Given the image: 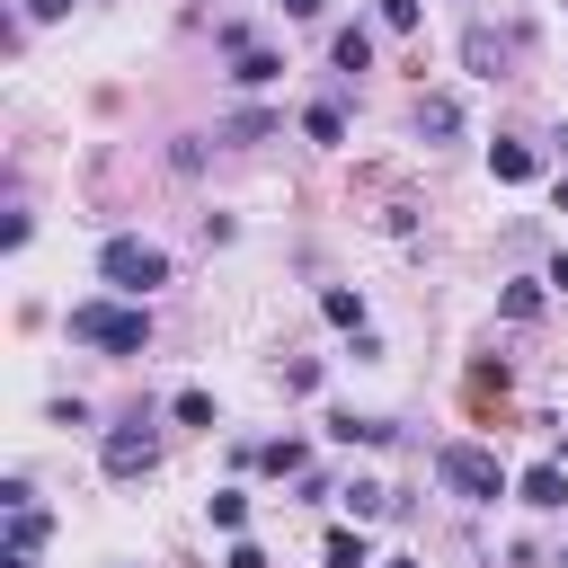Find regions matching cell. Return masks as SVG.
<instances>
[{
    "label": "cell",
    "instance_id": "cell-1",
    "mask_svg": "<svg viewBox=\"0 0 568 568\" xmlns=\"http://www.w3.org/2000/svg\"><path fill=\"white\" fill-rule=\"evenodd\" d=\"M71 337L98 355H142L151 346V311L142 302H71Z\"/></svg>",
    "mask_w": 568,
    "mask_h": 568
},
{
    "label": "cell",
    "instance_id": "cell-2",
    "mask_svg": "<svg viewBox=\"0 0 568 568\" xmlns=\"http://www.w3.org/2000/svg\"><path fill=\"white\" fill-rule=\"evenodd\" d=\"M98 275H106V293L142 302L151 284H169V248H151V240H133V231H115V240L98 248Z\"/></svg>",
    "mask_w": 568,
    "mask_h": 568
},
{
    "label": "cell",
    "instance_id": "cell-3",
    "mask_svg": "<svg viewBox=\"0 0 568 568\" xmlns=\"http://www.w3.org/2000/svg\"><path fill=\"white\" fill-rule=\"evenodd\" d=\"M435 479H444L453 497H470V506H497V497L515 488L506 462H497L488 444H444V453H435Z\"/></svg>",
    "mask_w": 568,
    "mask_h": 568
},
{
    "label": "cell",
    "instance_id": "cell-4",
    "mask_svg": "<svg viewBox=\"0 0 568 568\" xmlns=\"http://www.w3.org/2000/svg\"><path fill=\"white\" fill-rule=\"evenodd\" d=\"M98 462H106V479H142V470L160 462V435H151V417L133 408L124 426H106V444H98Z\"/></svg>",
    "mask_w": 568,
    "mask_h": 568
},
{
    "label": "cell",
    "instance_id": "cell-5",
    "mask_svg": "<svg viewBox=\"0 0 568 568\" xmlns=\"http://www.w3.org/2000/svg\"><path fill=\"white\" fill-rule=\"evenodd\" d=\"M515 497H524V506H541V515H550V506H568V462H532V470L515 479Z\"/></svg>",
    "mask_w": 568,
    "mask_h": 568
},
{
    "label": "cell",
    "instance_id": "cell-6",
    "mask_svg": "<svg viewBox=\"0 0 568 568\" xmlns=\"http://www.w3.org/2000/svg\"><path fill=\"white\" fill-rule=\"evenodd\" d=\"M462 53H470V71H479V80H506V53H515V44H506V36H488V27H470V36H462Z\"/></svg>",
    "mask_w": 568,
    "mask_h": 568
},
{
    "label": "cell",
    "instance_id": "cell-7",
    "mask_svg": "<svg viewBox=\"0 0 568 568\" xmlns=\"http://www.w3.org/2000/svg\"><path fill=\"white\" fill-rule=\"evenodd\" d=\"M328 435H337V444H390L399 426H390V417H355V408H328Z\"/></svg>",
    "mask_w": 568,
    "mask_h": 568
},
{
    "label": "cell",
    "instance_id": "cell-8",
    "mask_svg": "<svg viewBox=\"0 0 568 568\" xmlns=\"http://www.w3.org/2000/svg\"><path fill=\"white\" fill-rule=\"evenodd\" d=\"M417 133H426V142H453V133H462V106H453V98H417Z\"/></svg>",
    "mask_w": 568,
    "mask_h": 568
},
{
    "label": "cell",
    "instance_id": "cell-9",
    "mask_svg": "<svg viewBox=\"0 0 568 568\" xmlns=\"http://www.w3.org/2000/svg\"><path fill=\"white\" fill-rule=\"evenodd\" d=\"M532 169H541V160H532L524 142H488V178H506V186H524Z\"/></svg>",
    "mask_w": 568,
    "mask_h": 568
},
{
    "label": "cell",
    "instance_id": "cell-10",
    "mask_svg": "<svg viewBox=\"0 0 568 568\" xmlns=\"http://www.w3.org/2000/svg\"><path fill=\"white\" fill-rule=\"evenodd\" d=\"M337 497H346V515H355V524H373V515H390V488H382V479H346Z\"/></svg>",
    "mask_w": 568,
    "mask_h": 568
},
{
    "label": "cell",
    "instance_id": "cell-11",
    "mask_svg": "<svg viewBox=\"0 0 568 568\" xmlns=\"http://www.w3.org/2000/svg\"><path fill=\"white\" fill-rule=\"evenodd\" d=\"M320 559H328V568H373V541H364V532H346V524H337V532H328V541H320Z\"/></svg>",
    "mask_w": 568,
    "mask_h": 568
},
{
    "label": "cell",
    "instance_id": "cell-12",
    "mask_svg": "<svg viewBox=\"0 0 568 568\" xmlns=\"http://www.w3.org/2000/svg\"><path fill=\"white\" fill-rule=\"evenodd\" d=\"M231 62H240V71H231L240 89H266V80L284 71V53H266V44H248V53H231Z\"/></svg>",
    "mask_w": 568,
    "mask_h": 568
},
{
    "label": "cell",
    "instance_id": "cell-13",
    "mask_svg": "<svg viewBox=\"0 0 568 568\" xmlns=\"http://www.w3.org/2000/svg\"><path fill=\"white\" fill-rule=\"evenodd\" d=\"M328 53H337V71H364V62H373V36H364V27H337Z\"/></svg>",
    "mask_w": 568,
    "mask_h": 568
},
{
    "label": "cell",
    "instance_id": "cell-14",
    "mask_svg": "<svg viewBox=\"0 0 568 568\" xmlns=\"http://www.w3.org/2000/svg\"><path fill=\"white\" fill-rule=\"evenodd\" d=\"M302 133H311V142H346V106H328V98L302 106Z\"/></svg>",
    "mask_w": 568,
    "mask_h": 568
},
{
    "label": "cell",
    "instance_id": "cell-15",
    "mask_svg": "<svg viewBox=\"0 0 568 568\" xmlns=\"http://www.w3.org/2000/svg\"><path fill=\"white\" fill-rule=\"evenodd\" d=\"M320 311H328V328H364V293H346V284H328Z\"/></svg>",
    "mask_w": 568,
    "mask_h": 568
},
{
    "label": "cell",
    "instance_id": "cell-16",
    "mask_svg": "<svg viewBox=\"0 0 568 568\" xmlns=\"http://www.w3.org/2000/svg\"><path fill=\"white\" fill-rule=\"evenodd\" d=\"M204 515H213V532H240V524H248V497H240V488H213Z\"/></svg>",
    "mask_w": 568,
    "mask_h": 568
},
{
    "label": "cell",
    "instance_id": "cell-17",
    "mask_svg": "<svg viewBox=\"0 0 568 568\" xmlns=\"http://www.w3.org/2000/svg\"><path fill=\"white\" fill-rule=\"evenodd\" d=\"M257 462H266L275 479H302V444H293V435H275V444H257Z\"/></svg>",
    "mask_w": 568,
    "mask_h": 568
},
{
    "label": "cell",
    "instance_id": "cell-18",
    "mask_svg": "<svg viewBox=\"0 0 568 568\" xmlns=\"http://www.w3.org/2000/svg\"><path fill=\"white\" fill-rule=\"evenodd\" d=\"M266 133H275V115H266V106H248V115H231V124H222V142H266Z\"/></svg>",
    "mask_w": 568,
    "mask_h": 568
},
{
    "label": "cell",
    "instance_id": "cell-19",
    "mask_svg": "<svg viewBox=\"0 0 568 568\" xmlns=\"http://www.w3.org/2000/svg\"><path fill=\"white\" fill-rule=\"evenodd\" d=\"M497 311H506V320H541V284H506Z\"/></svg>",
    "mask_w": 568,
    "mask_h": 568
},
{
    "label": "cell",
    "instance_id": "cell-20",
    "mask_svg": "<svg viewBox=\"0 0 568 568\" xmlns=\"http://www.w3.org/2000/svg\"><path fill=\"white\" fill-rule=\"evenodd\" d=\"M169 417H178V426H213V390H178Z\"/></svg>",
    "mask_w": 568,
    "mask_h": 568
},
{
    "label": "cell",
    "instance_id": "cell-21",
    "mask_svg": "<svg viewBox=\"0 0 568 568\" xmlns=\"http://www.w3.org/2000/svg\"><path fill=\"white\" fill-rule=\"evenodd\" d=\"M44 532H53V524H44V515H36V506H27V515H9V550H36V541H44Z\"/></svg>",
    "mask_w": 568,
    "mask_h": 568
},
{
    "label": "cell",
    "instance_id": "cell-22",
    "mask_svg": "<svg viewBox=\"0 0 568 568\" xmlns=\"http://www.w3.org/2000/svg\"><path fill=\"white\" fill-rule=\"evenodd\" d=\"M382 27H399V36H408V27H417V0H382Z\"/></svg>",
    "mask_w": 568,
    "mask_h": 568
},
{
    "label": "cell",
    "instance_id": "cell-23",
    "mask_svg": "<svg viewBox=\"0 0 568 568\" xmlns=\"http://www.w3.org/2000/svg\"><path fill=\"white\" fill-rule=\"evenodd\" d=\"M222 568H266V550H257V541H231V559H222Z\"/></svg>",
    "mask_w": 568,
    "mask_h": 568
},
{
    "label": "cell",
    "instance_id": "cell-24",
    "mask_svg": "<svg viewBox=\"0 0 568 568\" xmlns=\"http://www.w3.org/2000/svg\"><path fill=\"white\" fill-rule=\"evenodd\" d=\"M541 284H559V293H568V248H559V257H550V275H541Z\"/></svg>",
    "mask_w": 568,
    "mask_h": 568
},
{
    "label": "cell",
    "instance_id": "cell-25",
    "mask_svg": "<svg viewBox=\"0 0 568 568\" xmlns=\"http://www.w3.org/2000/svg\"><path fill=\"white\" fill-rule=\"evenodd\" d=\"M27 9H36V18H62V9H71V0H27Z\"/></svg>",
    "mask_w": 568,
    "mask_h": 568
},
{
    "label": "cell",
    "instance_id": "cell-26",
    "mask_svg": "<svg viewBox=\"0 0 568 568\" xmlns=\"http://www.w3.org/2000/svg\"><path fill=\"white\" fill-rule=\"evenodd\" d=\"M284 18H320V0H284Z\"/></svg>",
    "mask_w": 568,
    "mask_h": 568
},
{
    "label": "cell",
    "instance_id": "cell-27",
    "mask_svg": "<svg viewBox=\"0 0 568 568\" xmlns=\"http://www.w3.org/2000/svg\"><path fill=\"white\" fill-rule=\"evenodd\" d=\"M382 568H417V559H382Z\"/></svg>",
    "mask_w": 568,
    "mask_h": 568
},
{
    "label": "cell",
    "instance_id": "cell-28",
    "mask_svg": "<svg viewBox=\"0 0 568 568\" xmlns=\"http://www.w3.org/2000/svg\"><path fill=\"white\" fill-rule=\"evenodd\" d=\"M559 151H568V133H559Z\"/></svg>",
    "mask_w": 568,
    "mask_h": 568
}]
</instances>
